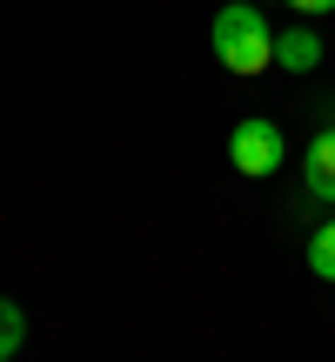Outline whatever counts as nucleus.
<instances>
[{"mask_svg":"<svg viewBox=\"0 0 335 362\" xmlns=\"http://www.w3.org/2000/svg\"><path fill=\"white\" fill-rule=\"evenodd\" d=\"M208 40H215V61L228 67V74H261V67H275V27L261 21V7H248V0H228V7L215 13V27H208Z\"/></svg>","mask_w":335,"mask_h":362,"instance_id":"obj_1","label":"nucleus"},{"mask_svg":"<svg viewBox=\"0 0 335 362\" xmlns=\"http://www.w3.org/2000/svg\"><path fill=\"white\" fill-rule=\"evenodd\" d=\"M228 161H235L248 181H261V175H275V168L288 161V134L275 128L269 115H255V121H242V128L228 134Z\"/></svg>","mask_w":335,"mask_h":362,"instance_id":"obj_2","label":"nucleus"},{"mask_svg":"<svg viewBox=\"0 0 335 362\" xmlns=\"http://www.w3.org/2000/svg\"><path fill=\"white\" fill-rule=\"evenodd\" d=\"M302 181H309L315 202H335V121L309 141V155H302Z\"/></svg>","mask_w":335,"mask_h":362,"instance_id":"obj_3","label":"nucleus"},{"mask_svg":"<svg viewBox=\"0 0 335 362\" xmlns=\"http://www.w3.org/2000/svg\"><path fill=\"white\" fill-rule=\"evenodd\" d=\"M275 67H288V74L322 67V34H315V27H282V34H275Z\"/></svg>","mask_w":335,"mask_h":362,"instance_id":"obj_4","label":"nucleus"},{"mask_svg":"<svg viewBox=\"0 0 335 362\" xmlns=\"http://www.w3.org/2000/svg\"><path fill=\"white\" fill-rule=\"evenodd\" d=\"M309 269L322 275V282H335V221H322V228L309 235Z\"/></svg>","mask_w":335,"mask_h":362,"instance_id":"obj_5","label":"nucleus"},{"mask_svg":"<svg viewBox=\"0 0 335 362\" xmlns=\"http://www.w3.org/2000/svg\"><path fill=\"white\" fill-rule=\"evenodd\" d=\"M20 342H27V315H20V309H13V302H7V296H0V362H7L13 349H20Z\"/></svg>","mask_w":335,"mask_h":362,"instance_id":"obj_6","label":"nucleus"},{"mask_svg":"<svg viewBox=\"0 0 335 362\" xmlns=\"http://www.w3.org/2000/svg\"><path fill=\"white\" fill-rule=\"evenodd\" d=\"M288 7H302V13H329L335 0H288Z\"/></svg>","mask_w":335,"mask_h":362,"instance_id":"obj_7","label":"nucleus"}]
</instances>
